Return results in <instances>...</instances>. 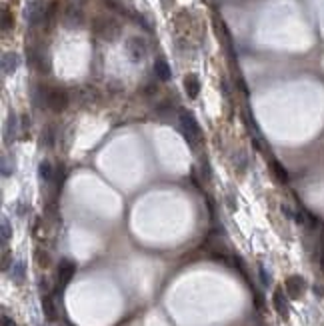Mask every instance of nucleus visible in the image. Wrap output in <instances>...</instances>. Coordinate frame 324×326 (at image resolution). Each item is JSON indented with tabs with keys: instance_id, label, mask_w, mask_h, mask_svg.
Instances as JSON below:
<instances>
[{
	"instance_id": "nucleus-23",
	"label": "nucleus",
	"mask_w": 324,
	"mask_h": 326,
	"mask_svg": "<svg viewBox=\"0 0 324 326\" xmlns=\"http://www.w3.org/2000/svg\"><path fill=\"white\" fill-rule=\"evenodd\" d=\"M258 274H260V280H262V286H270V284H272V278H270L268 270L264 268V264H258Z\"/></svg>"
},
{
	"instance_id": "nucleus-15",
	"label": "nucleus",
	"mask_w": 324,
	"mask_h": 326,
	"mask_svg": "<svg viewBox=\"0 0 324 326\" xmlns=\"http://www.w3.org/2000/svg\"><path fill=\"white\" fill-rule=\"evenodd\" d=\"M154 74L158 76V80L162 82H168L170 78H172V70H170V64L164 60V58H158L156 62H154Z\"/></svg>"
},
{
	"instance_id": "nucleus-2",
	"label": "nucleus",
	"mask_w": 324,
	"mask_h": 326,
	"mask_svg": "<svg viewBox=\"0 0 324 326\" xmlns=\"http://www.w3.org/2000/svg\"><path fill=\"white\" fill-rule=\"evenodd\" d=\"M178 126H180L182 136L186 138V142L192 144V146L202 138V128H200L198 120L192 116V112H188V110H180V114H178Z\"/></svg>"
},
{
	"instance_id": "nucleus-13",
	"label": "nucleus",
	"mask_w": 324,
	"mask_h": 326,
	"mask_svg": "<svg viewBox=\"0 0 324 326\" xmlns=\"http://www.w3.org/2000/svg\"><path fill=\"white\" fill-rule=\"evenodd\" d=\"M58 2L56 0H52L48 6H44V26L46 28H52L54 26V22H56V16H58Z\"/></svg>"
},
{
	"instance_id": "nucleus-5",
	"label": "nucleus",
	"mask_w": 324,
	"mask_h": 326,
	"mask_svg": "<svg viewBox=\"0 0 324 326\" xmlns=\"http://www.w3.org/2000/svg\"><path fill=\"white\" fill-rule=\"evenodd\" d=\"M306 280H304V276H300V274H292L288 276L286 280H284V290L288 294V298L292 300H298V298H302L304 292H306Z\"/></svg>"
},
{
	"instance_id": "nucleus-16",
	"label": "nucleus",
	"mask_w": 324,
	"mask_h": 326,
	"mask_svg": "<svg viewBox=\"0 0 324 326\" xmlns=\"http://www.w3.org/2000/svg\"><path fill=\"white\" fill-rule=\"evenodd\" d=\"M42 312L46 316V320H56V306H54V300L50 294H44L42 296Z\"/></svg>"
},
{
	"instance_id": "nucleus-6",
	"label": "nucleus",
	"mask_w": 324,
	"mask_h": 326,
	"mask_svg": "<svg viewBox=\"0 0 324 326\" xmlns=\"http://www.w3.org/2000/svg\"><path fill=\"white\" fill-rule=\"evenodd\" d=\"M62 24L66 28H82L84 26V12L80 10V6L76 4H70L64 8V14H62Z\"/></svg>"
},
{
	"instance_id": "nucleus-18",
	"label": "nucleus",
	"mask_w": 324,
	"mask_h": 326,
	"mask_svg": "<svg viewBox=\"0 0 324 326\" xmlns=\"http://www.w3.org/2000/svg\"><path fill=\"white\" fill-rule=\"evenodd\" d=\"M270 168H272V174L276 176L278 182H282V184L288 182V172H286V168L278 162V160H270Z\"/></svg>"
},
{
	"instance_id": "nucleus-25",
	"label": "nucleus",
	"mask_w": 324,
	"mask_h": 326,
	"mask_svg": "<svg viewBox=\"0 0 324 326\" xmlns=\"http://www.w3.org/2000/svg\"><path fill=\"white\" fill-rule=\"evenodd\" d=\"M10 262H12V258H10L8 250L4 248V250H2V270H4V272H8V266H10Z\"/></svg>"
},
{
	"instance_id": "nucleus-4",
	"label": "nucleus",
	"mask_w": 324,
	"mask_h": 326,
	"mask_svg": "<svg viewBox=\"0 0 324 326\" xmlns=\"http://www.w3.org/2000/svg\"><path fill=\"white\" fill-rule=\"evenodd\" d=\"M70 102V96L64 88H50L48 90V96H46V106L52 110V112H64L66 106Z\"/></svg>"
},
{
	"instance_id": "nucleus-12",
	"label": "nucleus",
	"mask_w": 324,
	"mask_h": 326,
	"mask_svg": "<svg viewBox=\"0 0 324 326\" xmlns=\"http://www.w3.org/2000/svg\"><path fill=\"white\" fill-rule=\"evenodd\" d=\"M184 90H186V96L188 98H198L200 94V80L196 74H186L184 76Z\"/></svg>"
},
{
	"instance_id": "nucleus-21",
	"label": "nucleus",
	"mask_w": 324,
	"mask_h": 326,
	"mask_svg": "<svg viewBox=\"0 0 324 326\" xmlns=\"http://www.w3.org/2000/svg\"><path fill=\"white\" fill-rule=\"evenodd\" d=\"M10 236H12L10 220H8V218H2V222H0V238H2V246H6V242L10 240Z\"/></svg>"
},
{
	"instance_id": "nucleus-9",
	"label": "nucleus",
	"mask_w": 324,
	"mask_h": 326,
	"mask_svg": "<svg viewBox=\"0 0 324 326\" xmlns=\"http://www.w3.org/2000/svg\"><path fill=\"white\" fill-rule=\"evenodd\" d=\"M26 54H28V62L30 66H34L38 72H48L50 70V60H48V56L40 50V48H28L26 50Z\"/></svg>"
},
{
	"instance_id": "nucleus-20",
	"label": "nucleus",
	"mask_w": 324,
	"mask_h": 326,
	"mask_svg": "<svg viewBox=\"0 0 324 326\" xmlns=\"http://www.w3.org/2000/svg\"><path fill=\"white\" fill-rule=\"evenodd\" d=\"M0 22H2V32H8L12 30V24H14V18H12V12L2 6V16H0Z\"/></svg>"
},
{
	"instance_id": "nucleus-8",
	"label": "nucleus",
	"mask_w": 324,
	"mask_h": 326,
	"mask_svg": "<svg viewBox=\"0 0 324 326\" xmlns=\"http://www.w3.org/2000/svg\"><path fill=\"white\" fill-rule=\"evenodd\" d=\"M24 18L30 26H36V24H42L44 22V6L38 2V0H30L24 8Z\"/></svg>"
},
{
	"instance_id": "nucleus-27",
	"label": "nucleus",
	"mask_w": 324,
	"mask_h": 326,
	"mask_svg": "<svg viewBox=\"0 0 324 326\" xmlns=\"http://www.w3.org/2000/svg\"><path fill=\"white\" fill-rule=\"evenodd\" d=\"M78 2H86V0H78Z\"/></svg>"
},
{
	"instance_id": "nucleus-10",
	"label": "nucleus",
	"mask_w": 324,
	"mask_h": 326,
	"mask_svg": "<svg viewBox=\"0 0 324 326\" xmlns=\"http://www.w3.org/2000/svg\"><path fill=\"white\" fill-rule=\"evenodd\" d=\"M74 272H76V264H74L72 260H68V258H62V260L58 262L56 278H58V284H60V288H64L66 284H68V282L72 280Z\"/></svg>"
},
{
	"instance_id": "nucleus-26",
	"label": "nucleus",
	"mask_w": 324,
	"mask_h": 326,
	"mask_svg": "<svg viewBox=\"0 0 324 326\" xmlns=\"http://www.w3.org/2000/svg\"><path fill=\"white\" fill-rule=\"evenodd\" d=\"M2 326H16V324H14V320L8 314H2Z\"/></svg>"
},
{
	"instance_id": "nucleus-17",
	"label": "nucleus",
	"mask_w": 324,
	"mask_h": 326,
	"mask_svg": "<svg viewBox=\"0 0 324 326\" xmlns=\"http://www.w3.org/2000/svg\"><path fill=\"white\" fill-rule=\"evenodd\" d=\"M10 278L16 284H22L26 280V266H24V262H16L14 266H10Z\"/></svg>"
},
{
	"instance_id": "nucleus-22",
	"label": "nucleus",
	"mask_w": 324,
	"mask_h": 326,
	"mask_svg": "<svg viewBox=\"0 0 324 326\" xmlns=\"http://www.w3.org/2000/svg\"><path fill=\"white\" fill-rule=\"evenodd\" d=\"M102 2H104L110 10H114V12H118V14H126V16L130 14L128 10L124 8V4H122V2H118V0H102Z\"/></svg>"
},
{
	"instance_id": "nucleus-19",
	"label": "nucleus",
	"mask_w": 324,
	"mask_h": 326,
	"mask_svg": "<svg viewBox=\"0 0 324 326\" xmlns=\"http://www.w3.org/2000/svg\"><path fill=\"white\" fill-rule=\"evenodd\" d=\"M16 132H18V122H16V114L10 112L8 116V122H6V140H14L16 138Z\"/></svg>"
},
{
	"instance_id": "nucleus-7",
	"label": "nucleus",
	"mask_w": 324,
	"mask_h": 326,
	"mask_svg": "<svg viewBox=\"0 0 324 326\" xmlns=\"http://www.w3.org/2000/svg\"><path fill=\"white\" fill-rule=\"evenodd\" d=\"M272 306L276 310V314L282 318V320H288L290 316V304H288V294L282 288H276L272 294Z\"/></svg>"
},
{
	"instance_id": "nucleus-24",
	"label": "nucleus",
	"mask_w": 324,
	"mask_h": 326,
	"mask_svg": "<svg viewBox=\"0 0 324 326\" xmlns=\"http://www.w3.org/2000/svg\"><path fill=\"white\" fill-rule=\"evenodd\" d=\"M36 262H38L40 266H44V268H46V266L50 264V258H48V254H46L44 250H40V248H36Z\"/></svg>"
},
{
	"instance_id": "nucleus-11",
	"label": "nucleus",
	"mask_w": 324,
	"mask_h": 326,
	"mask_svg": "<svg viewBox=\"0 0 324 326\" xmlns=\"http://www.w3.org/2000/svg\"><path fill=\"white\" fill-rule=\"evenodd\" d=\"M20 66V58L16 52H4L2 54V72L4 74H14Z\"/></svg>"
},
{
	"instance_id": "nucleus-14",
	"label": "nucleus",
	"mask_w": 324,
	"mask_h": 326,
	"mask_svg": "<svg viewBox=\"0 0 324 326\" xmlns=\"http://www.w3.org/2000/svg\"><path fill=\"white\" fill-rule=\"evenodd\" d=\"M54 174H56V170H52V164L48 162V160H42V162L38 164V178L44 184H50L54 180Z\"/></svg>"
},
{
	"instance_id": "nucleus-1",
	"label": "nucleus",
	"mask_w": 324,
	"mask_h": 326,
	"mask_svg": "<svg viewBox=\"0 0 324 326\" xmlns=\"http://www.w3.org/2000/svg\"><path fill=\"white\" fill-rule=\"evenodd\" d=\"M92 32L94 36H98L100 40H106V42H114L120 38L122 34V24L114 18V16H94L92 18Z\"/></svg>"
},
{
	"instance_id": "nucleus-3",
	"label": "nucleus",
	"mask_w": 324,
	"mask_h": 326,
	"mask_svg": "<svg viewBox=\"0 0 324 326\" xmlns=\"http://www.w3.org/2000/svg\"><path fill=\"white\" fill-rule=\"evenodd\" d=\"M124 46H126V54L132 62H142L148 54V44L140 36H130Z\"/></svg>"
}]
</instances>
